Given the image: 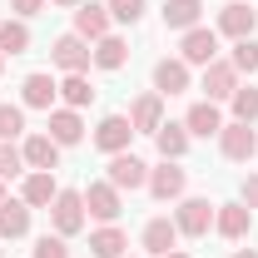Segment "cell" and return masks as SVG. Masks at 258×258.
<instances>
[{"instance_id": "obj_1", "label": "cell", "mask_w": 258, "mask_h": 258, "mask_svg": "<svg viewBox=\"0 0 258 258\" xmlns=\"http://www.w3.org/2000/svg\"><path fill=\"white\" fill-rule=\"evenodd\" d=\"M214 214H219V204H209V199H184V204L174 209L179 238H204V233L214 228Z\"/></svg>"}, {"instance_id": "obj_2", "label": "cell", "mask_w": 258, "mask_h": 258, "mask_svg": "<svg viewBox=\"0 0 258 258\" xmlns=\"http://www.w3.org/2000/svg\"><path fill=\"white\" fill-rule=\"evenodd\" d=\"M50 219H55V233H60V238H75V233L85 228V194L60 189L55 204H50Z\"/></svg>"}, {"instance_id": "obj_3", "label": "cell", "mask_w": 258, "mask_h": 258, "mask_svg": "<svg viewBox=\"0 0 258 258\" xmlns=\"http://www.w3.org/2000/svg\"><path fill=\"white\" fill-rule=\"evenodd\" d=\"M50 60L60 64L64 75H85L90 60H95V50H90V40H85V35H60V40L50 45Z\"/></svg>"}, {"instance_id": "obj_4", "label": "cell", "mask_w": 258, "mask_h": 258, "mask_svg": "<svg viewBox=\"0 0 258 258\" xmlns=\"http://www.w3.org/2000/svg\"><path fill=\"white\" fill-rule=\"evenodd\" d=\"M144 189L154 194L159 204H169V199H184V189H189V174L179 169V159H164L159 169H149V184Z\"/></svg>"}, {"instance_id": "obj_5", "label": "cell", "mask_w": 258, "mask_h": 258, "mask_svg": "<svg viewBox=\"0 0 258 258\" xmlns=\"http://www.w3.org/2000/svg\"><path fill=\"white\" fill-rule=\"evenodd\" d=\"M219 154H224L228 164L253 159V154H258V134H253L248 124H238V119H233V124H224V129H219Z\"/></svg>"}, {"instance_id": "obj_6", "label": "cell", "mask_w": 258, "mask_h": 258, "mask_svg": "<svg viewBox=\"0 0 258 258\" xmlns=\"http://www.w3.org/2000/svg\"><path fill=\"white\" fill-rule=\"evenodd\" d=\"M109 184L124 194V189H144L149 184V164L139 159V154H109Z\"/></svg>"}, {"instance_id": "obj_7", "label": "cell", "mask_w": 258, "mask_h": 258, "mask_svg": "<svg viewBox=\"0 0 258 258\" xmlns=\"http://www.w3.org/2000/svg\"><path fill=\"white\" fill-rule=\"evenodd\" d=\"M179 60H184V64H214V60H219V30H204V25L184 30Z\"/></svg>"}, {"instance_id": "obj_8", "label": "cell", "mask_w": 258, "mask_h": 258, "mask_svg": "<svg viewBox=\"0 0 258 258\" xmlns=\"http://www.w3.org/2000/svg\"><path fill=\"white\" fill-rule=\"evenodd\" d=\"M214 228H219V238L228 243H238V238H248V228H253V209L238 199V204H219V214H214Z\"/></svg>"}, {"instance_id": "obj_9", "label": "cell", "mask_w": 258, "mask_h": 258, "mask_svg": "<svg viewBox=\"0 0 258 258\" xmlns=\"http://www.w3.org/2000/svg\"><path fill=\"white\" fill-rule=\"evenodd\" d=\"M129 139H134V124H129V114H104L95 124V144L104 154H124Z\"/></svg>"}, {"instance_id": "obj_10", "label": "cell", "mask_w": 258, "mask_h": 258, "mask_svg": "<svg viewBox=\"0 0 258 258\" xmlns=\"http://www.w3.org/2000/svg\"><path fill=\"white\" fill-rule=\"evenodd\" d=\"M85 209L95 214L99 224H114V219H119V209H124V199H119V189H114L109 179H99V184L85 189Z\"/></svg>"}, {"instance_id": "obj_11", "label": "cell", "mask_w": 258, "mask_h": 258, "mask_svg": "<svg viewBox=\"0 0 258 258\" xmlns=\"http://www.w3.org/2000/svg\"><path fill=\"white\" fill-rule=\"evenodd\" d=\"M55 99H60V85L45 75V70H35L20 80V104L25 109H55Z\"/></svg>"}, {"instance_id": "obj_12", "label": "cell", "mask_w": 258, "mask_h": 258, "mask_svg": "<svg viewBox=\"0 0 258 258\" xmlns=\"http://www.w3.org/2000/svg\"><path fill=\"white\" fill-rule=\"evenodd\" d=\"M253 30H258V10H248L243 0H228L224 10H219V35H228V40H248Z\"/></svg>"}, {"instance_id": "obj_13", "label": "cell", "mask_w": 258, "mask_h": 258, "mask_svg": "<svg viewBox=\"0 0 258 258\" xmlns=\"http://www.w3.org/2000/svg\"><path fill=\"white\" fill-rule=\"evenodd\" d=\"M233 90H238V70L228 60H214V64H204V95L214 99H233Z\"/></svg>"}, {"instance_id": "obj_14", "label": "cell", "mask_w": 258, "mask_h": 258, "mask_svg": "<svg viewBox=\"0 0 258 258\" xmlns=\"http://www.w3.org/2000/svg\"><path fill=\"white\" fill-rule=\"evenodd\" d=\"M129 124H134V134H159V124H164V95H159V90L134 99V109H129Z\"/></svg>"}, {"instance_id": "obj_15", "label": "cell", "mask_w": 258, "mask_h": 258, "mask_svg": "<svg viewBox=\"0 0 258 258\" xmlns=\"http://www.w3.org/2000/svg\"><path fill=\"white\" fill-rule=\"evenodd\" d=\"M55 194H60V184H55V174H50V169H30V174H25V184H20V199H25L30 209H50V204H55Z\"/></svg>"}, {"instance_id": "obj_16", "label": "cell", "mask_w": 258, "mask_h": 258, "mask_svg": "<svg viewBox=\"0 0 258 258\" xmlns=\"http://www.w3.org/2000/svg\"><path fill=\"white\" fill-rule=\"evenodd\" d=\"M139 243H144L154 258L174 253V243H179V224H174V219H149V224H144V233H139Z\"/></svg>"}, {"instance_id": "obj_17", "label": "cell", "mask_w": 258, "mask_h": 258, "mask_svg": "<svg viewBox=\"0 0 258 258\" xmlns=\"http://www.w3.org/2000/svg\"><path fill=\"white\" fill-rule=\"evenodd\" d=\"M109 20H114L109 5H95V0H90V5L75 10V35H85V40H104V35H109Z\"/></svg>"}, {"instance_id": "obj_18", "label": "cell", "mask_w": 258, "mask_h": 258, "mask_svg": "<svg viewBox=\"0 0 258 258\" xmlns=\"http://www.w3.org/2000/svg\"><path fill=\"white\" fill-rule=\"evenodd\" d=\"M184 129H189V134H199V139L219 134V129H224V114H219V104H214V99H199V104H189V114H184Z\"/></svg>"}, {"instance_id": "obj_19", "label": "cell", "mask_w": 258, "mask_h": 258, "mask_svg": "<svg viewBox=\"0 0 258 258\" xmlns=\"http://www.w3.org/2000/svg\"><path fill=\"white\" fill-rule=\"evenodd\" d=\"M20 154H25L30 169H50V174L60 169V144H55L50 134H30V139L20 144Z\"/></svg>"}, {"instance_id": "obj_20", "label": "cell", "mask_w": 258, "mask_h": 258, "mask_svg": "<svg viewBox=\"0 0 258 258\" xmlns=\"http://www.w3.org/2000/svg\"><path fill=\"white\" fill-rule=\"evenodd\" d=\"M50 139H55V144H80V139H85V119H80V109H70V104H64V109H50Z\"/></svg>"}, {"instance_id": "obj_21", "label": "cell", "mask_w": 258, "mask_h": 258, "mask_svg": "<svg viewBox=\"0 0 258 258\" xmlns=\"http://www.w3.org/2000/svg\"><path fill=\"white\" fill-rule=\"evenodd\" d=\"M154 90H159L164 99L184 95V90H189V64H184V60H159V64H154Z\"/></svg>"}, {"instance_id": "obj_22", "label": "cell", "mask_w": 258, "mask_h": 258, "mask_svg": "<svg viewBox=\"0 0 258 258\" xmlns=\"http://www.w3.org/2000/svg\"><path fill=\"white\" fill-rule=\"evenodd\" d=\"M30 233V204L25 199H5L0 204V238H25Z\"/></svg>"}, {"instance_id": "obj_23", "label": "cell", "mask_w": 258, "mask_h": 258, "mask_svg": "<svg viewBox=\"0 0 258 258\" xmlns=\"http://www.w3.org/2000/svg\"><path fill=\"white\" fill-rule=\"evenodd\" d=\"M124 248H129V238L114 224H104V228L90 233V253H95V258H124Z\"/></svg>"}, {"instance_id": "obj_24", "label": "cell", "mask_w": 258, "mask_h": 258, "mask_svg": "<svg viewBox=\"0 0 258 258\" xmlns=\"http://www.w3.org/2000/svg\"><path fill=\"white\" fill-rule=\"evenodd\" d=\"M199 15H204L199 0H164V25H169V30H194Z\"/></svg>"}, {"instance_id": "obj_25", "label": "cell", "mask_w": 258, "mask_h": 258, "mask_svg": "<svg viewBox=\"0 0 258 258\" xmlns=\"http://www.w3.org/2000/svg\"><path fill=\"white\" fill-rule=\"evenodd\" d=\"M154 144H159L164 159H184V154H189V129H184V124H169V119H164L159 134H154Z\"/></svg>"}, {"instance_id": "obj_26", "label": "cell", "mask_w": 258, "mask_h": 258, "mask_svg": "<svg viewBox=\"0 0 258 258\" xmlns=\"http://www.w3.org/2000/svg\"><path fill=\"white\" fill-rule=\"evenodd\" d=\"M124 60H129V45L119 40V35L95 40V64H99V70H124Z\"/></svg>"}, {"instance_id": "obj_27", "label": "cell", "mask_w": 258, "mask_h": 258, "mask_svg": "<svg viewBox=\"0 0 258 258\" xmlns=\"http://www.w3.org/2000/svg\"><path fill=\"white\" fill-rule=\"evenodd\" d=\"M30 50V25L25 20H0V55H25Z\"/></svg>"}, {"instance_id": "obj_28", "label": "cell", "mask_w": 258, "mask_h": 258, "mask_svg": "<svg viewBox=\"0 0 258 258\" xmlns=\"http://www.w3.org/2000/svg\"><path fill=\"white\" fill-rule=\"evenodd\" d=\"M60 99L70 104V109H85V104L95 99V85H90L85 75H64L60 80Z\"/></svg>"}, {"instance_id": "obj_29", "label": "cell", "mask_w": 258, "mask_h": 258, "mask_svg": "<svg viewBox=\"0 0 258 258\" xmlns=\"http://www.w3.org/2000/svg\"><path fill=\"white\" fill-rule=\"evenodd\" d=\"M228 104H233V119H238V124H253L258 119V90H248V85H238Z\"/></svg>"}, {"instance_id": "obj_30", "label": "cell", "mask_w": 258, "mask_h": 258, "mask_svg": "<svg viewBox=\"0 0 258 258\" xmlns=\"http://www.w3.org/2000/svg\"><path fill=\"white\" fill-rule=\"evenodd\" d=\"M25 134V104H0V139H20Z\"/></svg>"}, {"instance_id": "obj_31", "label": "cell", "mask_w": 258, "mask_h": 258, "mask_svg": "<svg viewBox=\"0 0 258 258\" xmlns=\"http://www.w3.org/2000/svg\"><path fill=\"white\" fill-rule=\"evenodd\" d=\"M228 64H233L238 75H243V70L253 75V70H258V40H253V35H248V40H233V60H228Z\"/></svg>"}, {"instance_id": "obj_32", "label": "cell", "mask_w": 258, "mask_h": 258, "mask_svg": "<svg viewBox=\"0 0 258 258\" xmlns=\"http://www.w3.org/2000/svg\"><path fill=\"white\" fill-rule=\"evenodd\" d=\"M20 169H25V154H20L10 139H0V179H15Z\"/></svg>"}, {"instance_id": "obj_33", "label": "cell", "mask_w": 258, "mask_h": 258, "mask_svg": "<svg viewBox=\"0 0 258 258\" xmlns=\"http://www.w3.org/2000/svg\"><path fill=\"white\" fill-rule=\"evenodd\" d=\"M144 10H149V0H109V15H114V20H124V25L144 20Z\"/></svg>"}, {"instance_id": "obj_34", "label": "cell", "mask_w": 258, "mask_h": 258, "mask_svg": "<svg viewBox=\"0 0 258 258\" xmlns=\"http://www.w3.org/2000/svg\"><path fill=\"white\" fill-rule=\"evenodd\" d=\"M35 258H70V243L60 233H40L35 238Z\"/></svg>"}, {"instance_id": "obj_35", "label": "cell", "mask_w": 258, "mask_h": 258, "mask_svg": "<svg viewBox=\"0 0 258 258\" xmlns=\"http://www.w3.org/2000/svg\"><path fill=\"white\" fill-rule=\"evenodd\" d=\"M10 10H15V20H30V15L45 10V0H10Z\"/></svg>"}, {"instance_id": "obj_36", "label": "cell", "mask_w": 258, "mask_h": 258, "mask_svg": "<svg viewBox=\"0 0 258 258\" xmlns=\"http://www.w3.org/2000/svg\"><path fill=\"white\" fill-rule=\"evenodd\" d=\"M243 204L258 209V174H253V179H243Z\"/></svg>"}, {"instance_id": "obj_37", "label": "cell", "mask_w": 258, "mask_h": 258, "mask_svg": "<svg viewBox=\"0 0 258 258\" xmlns=\"http://www.w3.org/2000/svg\"><path fill=\"white\" fill-rule=\"evenodd\" d=\"M55 5H60V10H80L85 0H55Z\"/></svg>"}, {"instance_id": "obj_38", "label": "cell", "mask_w": 258, "mask_h": 258, "mask_svg": "<svg viewBox=\"0 0 258 258\" xmlns=\"http://www.w3.org/2000/svg\"><path fill=\"white\" fill-rule=\"evenodd\" d=\"M233 258H258V253H253V248H238V253H233Z\"/></svg>"}, {"instance_id": "obj_39", "label": "cell", "mask_w": 258, "mask_h": 258, "mask_svg": "<svg viewBox=\"0 0 258 258\" xmlns=\"http://www.w3.org/2000/svg\"><path fill=\"white\" fill-rule=\"evenodd\" d=\"M164 258H189V253H179V248H174V253H164Z\"/></svg>"}, {"instance_id": "obj_40", "label": "cell", "mask_w": 258, "mask_h": 258, "mask_svg": "<svg viewBox=\"0 0 258 258\" xmlns=\"http://www.w3.org/2000/svg\"><path fill=\"white\" fill-rule=\"evenodd\" d=\"M0 204H5V179H0Z\"/></svg>"}, {"instance_id": "obj_41", "label": "cell", "mask_w": 258, "mask_h": 258, "mask_svg": "<svg viewBox=\"0 0 258 258\" xmlns=\"http://www.w3.org/2000/svg\"><path fill=\"white\" fill-rule=\"evenodd\" d=\"M0 70H5V55H0Z\"/></svg>"}, {"instance_id": "obj_42", "label": "cell", "mask_w": 258, "mask_h": 258, "mask_svg": "<svg viewBox=\"0 0 258 258\" xmlns=\"http://www.w3.org/2000/svg\"><path fill=\"white\" fill-rule=\"evenodd\" d=\"M0 258H5V253H0Z\"/></svg>"}]
</instances>
